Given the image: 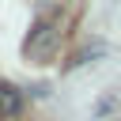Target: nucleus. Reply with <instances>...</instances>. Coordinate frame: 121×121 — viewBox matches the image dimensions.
Instances as JSON below:
<instances>
[{
  "label": "nucleus",
  "mask_w": 121,
  "mask_h": 121,
  "mask_svg": "<svg viewBox=\"0 0 121 121\" xmlns=\"http://www.w3.org/2000/svg\"><path fill=\"white\" fill-rule=\"evenodd\" d=\"M23 110V95L11 83H0V117H15Z\"/></svg>",
  "instance_id": "f257e3e1"
}]
</instances>
